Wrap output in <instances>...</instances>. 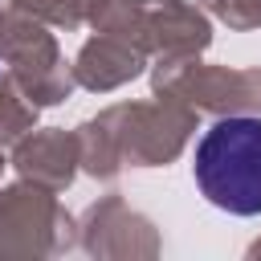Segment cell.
<instances>
[{
	"label": "cell",
	"mask_w": 261,
	"mask_h": 261,
	"mask_svg": "<svg viewBox=\"0 0 261 261\" xmlns=\"http://www.w3.org/2000/svg\"><path fill=\"white\" fill-rule=\"evenodd\" d=\"M192 171L208 204L232 216L261 212V118L237 114L212 122L192 155Z\"/></svg>",
	"instance_id": "1"
}]
</instances>
